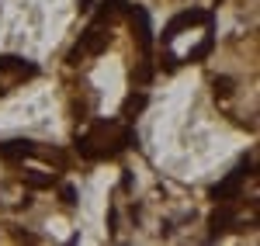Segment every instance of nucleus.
<instances>
[{"label":"nucleus","mask_w":260,"mask_h":246,"mask_svg":"<svg viewBox=\"0 0 260 246\" xmlns=\"http://www.w3.org/2000/svg\"><path fill=\"white\" fill-rule=\"evenodd\" d=\"M132 11V31H136V39H139V49L149 56V45H153V28H149V18H146V11L142 7H128Z\"/></svg>","instance_id":"1"},{"label":"nucleus","mask_w":260,"mask_h":246,"mask_svg":"<svg viewBox=\"0 0 260 246\" xmlns=\"http://www.w3.org/2000/svg\"><path fill=\"white\" fill-rule=\"evenodd\" d=\"M108 42H111V35L101 28L98 21H94V24H90V28L80 35V49H83V52H94V56H98V52H104V49H108Z\"/></svg>","instance_id":"2"},{"label":"nucleus","mask_w":260,"mask_h":246,"mask_svg":"<svg viewBox=\"0 0 260 246\" xmlns=\"http://www.w3.org/2000/svg\"><path fill=\"white\" fill-rule=\"evenodd\" d=\"M35 153V143H28V139H7V143H0V160L4 163H18L24 156H31Z\"/></svg>","instance_id":"3"},{"label":"nucleus","mask_w":260,"mask_h":246,"mask_svg":"<svg viewBox=\"0 0 260 246\" xmlns=\"http://www.w3.org/2000/svg\"><path fill=\"white\" fill-rule=\"evenodd\" d=\"M240 187H243V170H236V173H229L222 184L212 187V198H215V201H236V198H240Z\"/></svg>","instance_id":"4"},{"label":"nucleus","mask_w":260,"mask_h":246,"mask_svg":"<svg viewBox=\"0 0 260 246\" xmlns=\"http://www.w3.org/2000/svg\"><path fill=\"white\" fill-rule=\"evenodd\" d=\"M229 229H236V212L229 205H222L212 212V236H219V232H229Z\"/></svg>","instance_id":"5"},{"label":"nucleus","mask_w":260,"mask_h":246,"mask_svg":"<svg viewBox=\"0 0 260 246\" xmlns=\"http://www.w3.org/2000/svg\"><path fill=\"white\" fill-rule=\"evenodd\" d=\"M24 184H28V191H45V187L56 184V173H45V170H28V173H24Z\"/></svg>","instance_id":"6"},{"label":"nucleus","mask_w":260,"mask_h":246,"mask_svg":"<svg viewBox=\"0 0 260 246\" xmlns=\"http://www.w3.org/2000/svg\"><path fill=\"white\" fill-rule=\"evenodd\" d=\"M142 108H146V94H132V97L125 101V111H121V115H125V118H132V115H139Z\"/></svg>","instance_id":"7"},{"label":"nucleus","mask_w":260,"mask_h":246,"mask_svg":"<svg viewBox=\"0 0 260 246\" xmlns=\"http://www.w3.org/2000/svg\"><path fill=\"white\" fill-rule=\"evenodd\" d=\"M212 87H215V94H219V97H229V94L236 90V80H233V77H215Z\"/></svg>","instance_id":"8"},{"label":"nucleus","mask_w":260,"mask_h":246,"mask_svg":"<svg viewBox=\"0 0 260 246\" xmlns=\"http://www.w3.org/2000/svg\"><path fill=\"white\" fill-rule=\"evenodd\" d=\"M59 198H62V205L73 208V205H77V187H73V184H62L59 187Z\"/></svg>","instance_id":"9"},{"label":"nucleus","mask_w":260,"mask_h":246,"mask_svg":"<svg viewBox=\"0 0 260 246\" xmlns=\"http://www.w3.org/2000/svg\"><path fill=\"white\" fill-rule=\"evenodd\" d=\"M80 56H83V49H80V45H77V49L70 52V66H77V59H80Z\"/></svg>","instance_id":"10"},{"label":"nucleus","mask_w":260,"mask_h":246,"mask_svg":"<svg viewBox=\"0 0 260 246\" xmlns=\"http://www.w3.org/2000/svg\"><path fill=\"white\" fill-rule=\"evenodd\" d=\"M0 94H4V90H0Z\"/></svg>","instance_id":"11"}]
</instances>
